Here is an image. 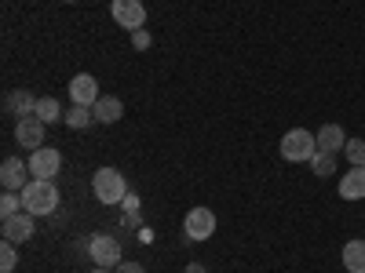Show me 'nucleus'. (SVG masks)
Instances as JSON below:
<instances>
[{
  "label": "nucleus",
  "mask_w": 365,
  "mask_h": 273,
  "mask_svg": "<svg viewBox=\"0 0 365 273\" xmlns=\"http://www.w3.org/2000/svg\"><path fill=\"white\" fill-rule=\"evenodd\" d=\"M182 233H187V240H208L216 233V211L212 208H190L187 219H182Z\"/></svg>",
  "instance_id": "obj_6"
},
{
  "label": "nucleus",
  "mask_w": 365,
  "mask_h": 273,
  "mask_svg": "<svg viewBox=\"0 0 365 273\" xmlns=\"http://www.w3.org/2000/svg\"><path fill=\"white\" fill-rule=\"evenodd\" d=\"M117 273H146V269H143L139 262H120V266H117Z\"/></svg>",
  "instance_id": "obj_25"
},
{
  "label": "nucleus",
  "mask_w": 365,
  "mask_h": 273,
  "mask_svg": "<svg viewBox=\"0 0 365 273\" xmlns=\"http://www.w3.org/2000/svg\"><path fill=\"white\" fill-rule=\"evenodd\" d=\"M344 269L347 273H365V240H347L344 245Z\"/></svg>",
  "instance_id": "obj_16"
},
{
  "label": "nucleus",
  "mask_w": 365,
  "mask_h": 273,
  "mask_svg": "<svg viewBox=\"0 0 365 273\" xmlns=\"http://www.w3.org/2000/svg\"><path fill=\"white\" fill-rule=\"evenodd\" d=\"M37 120H44V124H55V120H63L66 113H63V106H58V99H37V113H34Z\"/></svg>",
  "instance_id": "obj_18"
},
{
  "label": "nucleus",
  "mask_w": 365,
  "mask_h": 273,
  "mask_svg": "<svg viewBox=\"0 0 365 273\" xmlns=\"http://www.w3.org/2000/svg\"><path fill=\"white\" fill-rule=\"evenodd\" d=\"M340 197L344 200H365V168H351L340 178Z\"/></svg>",
  "instance_id": "obj_14"
},
{
  "label": "nucleus",
  "mask_w": 365,
  "mask_h": 273,
  "mask_svg": "<svg viewBox=\"0 0 365 273\" xmlns=\"http://www.w3.org/2000/svg\"><path fill=\"white\" fill-rule=\"evenodd\" d=\"M29 182H34V171H29V164H22V157H8L4 164H0V186L4 190H26Z\"/></svg>",
  "instance_id": "obj_9"
},
{
  "label": "nucleus",
  "mask_w": 365,
  "mask_h": 273,
  "mask_svg": "<svg viewBox=\"0 0 365 273\" xmlns=\"http://www.w3.org/2000/svg\"><path fill=\"white\" fill-rule=\"evenodd\" d=\"M37 215H29V211H19V215L4 219V226H0V233H4V240H11V245H26L29 237L37 233Z\"/></svg>",
  "instance_id": "obj_10"
},
{
  "label": "nucleus",
  "mask_w": 365,
  "mask_h": 273,
  "mask_svg": "<svg viewBox=\"0 0 365 273\" xmlns=\"http://www.w3.org/2000/svg\"><path fill=\"white\" fill-rule=\"evenodd\" d=\"M19 211H26L22 193L19 190H4V197H0V219H11V215H19Z\"/></svg>",
  "instance_id": "obj_19"
},
{
  "label": "nucleus",
  "mask_w": 365,
  "mask_h": 273,
  "mask_svg": "<svg viewBox=\"0 0 365 273\" xmlns=\"http://www.w3.org/2000/svg\"><path fill=\"white\" fill-rule=\"evenodd\" d=\"M311 168H314L318 178H329L332 171H336V154H322V149H318V154L311 157Z\"/></svg>",
  "instance_id": "obj_20"
},
{
  "label": "nucleus",
  "mask_w": 365,
  "mask_h": 273,
  "mask_svg": "<svg viewBox=\"0 0 365 273\" xmlns=\"http://www.w3.org/2000/svg\"><path fill=\"white\" fill-rule=\"evenodd\" d=\"M70 99L77 102V106H96L103 95H99V80L91 77V73H77L73 80H70Z\"/></svg>",
  "instance_id": "obj_11"
},
{
  "label": "nucleus",
  "mask_w": 365,
  "mask_h": 273,
  "mask_svg": "<svg viewBox=\"0 0 365 273\" xmlns=\"http://www.w3.org/2000/svg\"><path fill=\"white\" fill-rule=\"evenodd\" d=\"M44 132H48V124H44V120H37V117L15 120V142H19L22 149H29V154L44 146Z\"/></svg>",
  "instance_id": "obj_8"
},
{
  "label": "nucleus",
  "mask_w": 365,
  "mask_h": 273,
  "mask_svg": "<svg viewBox=\"0 0 365 273\" xmlns=\"http://www.w3.org/2000/svg\"><path fill=\"white\" fill-rule=\"evenodd\" d=\"M344 157L351 161V168H365V139H347Z\"/></svg>",
  "instance_id": "obj_21"
},
{
  "label": "nucleus",
  "mask_w": 365,
  "mask_h": 273,
  "mask_svg": "<svg viewBox=\"0 0 365 273\" xmlns=\"http://www.w3.org/2000/svg\"><path fill=\"white\" fill-rule=\"evenodd\" d=\"M4 109L15 117V120H22V117H34L37 113V99L29 95L26 87H15V91H8V99H4Z\"/></svg>",
  "instance_id": "obj_12"
},
{
  "label": "nucleus",
  "mask_w": 365,
  "mask_h": 273,
  "mask_svg": "<svg viewBox=\"0 0 365 273\" xmlns=\"http://www.w3.org/2000/svg\"><path fill=\"white\" fill-rule=\"evenodd\" d=\"M120 208H125V211H135V208H139V193H132V190H128V197L120 200Z\"/></svg>",
  "instance_id": "obj_24"
},
{
  "label": "nucleus",
  "mask_w": 365,
  "mask_h": 273,
  "mask_svg": "<svg viewBox=\"0 0 365 273\" xmlns=\"http://www.w3.org/2000/svg\"><path fill=\"white\" fill-rule=\"evenodd\" d=\"M347 146V135L340 124H322L318 128V149L322 154H340V149Z\"/></svg>",
  "instance_id": "obj_15"
},
{
  "label": "nucleus",
  "mask_w": 365,
  "mask_h": 273,
  "mask_svg": "<svg viewBox=\"0 0 365 273\" xmlns=\"http://www.w3.org/2000/svg\"><path fill=\"white\" fill-rule=\"evenodd\" d=\"M84 248H88V259L96 266H103V269H117L120 262H125L120 259V240L110 237V233H91L84 240Z\"/></svg>",
  "instance_id": "obj_4"
},
{
  "label": "nucleus",
  "mask_w": 365,
  "mask_h": 273,
  "mask_svg": "<svg viewBox=\"0 0 365 273\" xmlns=\"http://www.w3.org/2000/svg\"><path fill=\"white\" fill-rule=\"evenodd\" d=\"M29 171H34V178H48V182H55V175L63 171V154H58L55 146H41V149H34L29 154Z\"/></svg>",
  "instance_id": "obj_5"
},
{
  "label": "nucleus",
  "mask_w": 365,
  "mask_h": 273,
  "mask_svg": "<svg viewBox=\"0 0 365 273\" xmlns=\"http://www.w3.org/2000/svg\"><path fill=\"white\" fill-rule=\"evenodd\" d=\"M91 113H96V124H117V120L125 117V102H120L117 95H103L96 106H91Z\"/></svg>",
  "instance_id": "obj_13"
},
{
  "label": "nucleus",
  "mask_w": 365,
  "mask_h": 273,
  "mask_svg": "<svg viewBox=\"0 0 365 273\" xmlns=\"http://www.w3.org/2000/svg\"><path fill=\"white\" fill-rule=\"evenodd\" d=\"M91 193H96L99 204H120L128 197V182L117 168H96V175H91Z\"/></svg>",
  "instance_id": "obj_1"
},
{
  "label": "nucleus",
  "mask_w": 365,
  "mask_h": 273,
  "mask_svg": "<svg viewBox=\"0 0 365 273\" xmlns=\"http://www.w3.org/2000/svg\"><path fill=\"white\" fill-rule=\"evenodd\" d=\"M110 15L120 29H128V33H135V29H146V8H143V0H113L110 4Z\"/></svg>",
  "instance_id": "obj_7"
},
{
  "label": "nucleus",
  "mask_w": 365,
  "mask_h": 273,
  "mask_svg": "<svg viewBox=\"0 0 365 273\" xmlns=\"http://www.w3.org/2000/svg\"><path fill=\"white\" fill-rule=\"evenodd\" d=\"M63 4H77V0H63Z\"/></svg>",
  "instance_id": "obj_28"
},
{
  "label": "nucleus",
  "mask_w": 365,
  "mask_h": 273,
  "mask_svg": "<svg viewBox=\"0 0 365 273\" xmlns=\"http://www.w3.org/2000/svg\"><path fill=\"white\" fill-rule=\"evenodd\" d=\"M15 266H19V245L4 240L0 245V273H15Z\"/></svg>",
  "instance_id": "obj_22"
},
{
  "label": "nucleus",
  "mask_w": 365,
  "mask_h": 273,
  "mask_svg": "<svg viewBox=\"0 0 365 273\" xmlns=\"http://www.w3.org/2000/svg\"><path fill=\"white\" fill-rule=\"evenodd\" d=\"M22 204L29 215H51V211L58 208V190H55V182L48 178H34L29 186L22 190Z\"/></svg>",
  "instance_id": "obj_2"
},
{
  "label": "nucleus",
  "mask_w": 365,
  "mask_h": 273,
  "mask_svg": "<svg viewBox=\"0 0 365 273\" xmlns=\"http://www.w3.org/2000/svg\"><path fill=\"white\" fill-rule=\"evenodd\" d=\"M91 273H117V269H103V266H96V269H91Z\"/></svg>",
  "instance_id": "obj_27"
},
{
  "label": "nucleus",
  "mask_w": 365,
  "mask_h": 273,
  "mask_svg": "<svg viewBox=\"0 0 365 273\" xmlns=\"http://www.w3.org/2000/svg\"><path fill=\"white\" fill-rule=\"evenodd\" d=\"M182 273H208V269H205L201 262H190V266H187V269H182Z\"/></svg>",
  "instance_id": "obj_26"
},
{
  "label": "nucleus",
  "mask_w": 365,
  "mask_h": 273,
  "mask_svg": "<svg viewBox=\"0 0 365 273\" xmlns=\"http://www.w3.org/2000/svg\"><path fill=\"white\" fill-rule=\"evenodd\" d=\"M318 154V135H311L307 128H292L282 139V157L289 164H311V157Z\"/></svg>",
  "instance_id": "obj_3"
},
{
  "label": "nucleus",
  "mask_w": 365,
  "mask_h": 273,
  "mask_svg": "<svg viewBox=\"0 0 365 273\" xmlns=\"http://www.w3.org/2000/svg\"><path fill=\"white\" fill-rule=\"evenodd\" d=\"M63 120H66V128L84 132V128L96 124V113H91V106H77V102H73V106L66 109V117H63Z\"/></svg>",
  "instance_id": "obj_17"
},
{
  "label": "nucleus",
  "mask_w": 365,
  "mask_h": 273,
  "mask_svg": "<svg viewBox=\"0 0 365 273\" xmlns=\"http://www.w3.org/2000/svg\"><path fill=\"white\" fill-rule=\"evenodd\" d=\"M150 44H154V37H150L146 29H135V33H132V48L135 51H150Z\"/></svg>",
  "instance_id": "obj_23"
}]
</instances>
